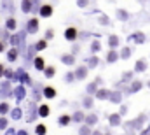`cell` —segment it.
Listing matches in <instances>:
<instances>
[{
	"mask_svg": "<svg viewBox=\"0 0 150 135\" xmlns=\"http://www.w3.org/2000/svg\"><path fill=\"white\" fill-rule=\"evenodd\" d=\"M25 35H26V32L23 30V32H19V34H14L12 37H11V44L18 49V46L19 47H23L25 46Z\"/></svg>",
	"mask_w": 150,
	"mask_h": 135,
	"instance_id": "1",
	"label": "cell"
},
{
	"mask_svg": "<svg viewBox=\"0 0 150 135\" xmlns=\"http://www.w3.org/2000/svg\"><path fill=\"white\" fill-rule=\"evenodd\" d=\"M145 121H147V114H140L136 119H133V121H129V123H126V125H129L133 130H140V128L145 125Z\"/></svg>",
	"mask_w": 150,
	"mask_h": 135,
	"instance_id": "2",
	"label": "cell"
},
{
	"mask_svg": "<svg viewBox=\"0 0 150 135\" xmlns=\"http://www.w3.org/2000/svg\"><path fill=\"white\" fill-rule=\"evenodd\" d=\"M7 97H12V86L9 81L0 84V98H7Z\"/></svg>",
	"mask_w": 150,
	"mask_h": 135,
	"instance_id": "3",
	"label": "cell"
},
{
	"mask_svg": "<svg viewBox=\"0 0 150 135\" xmlns=\"http://www.w3.org/2000/svg\"><path fill=\"white\" fill-rule=\"evenodd\" d=\"M12 95H14V98H16L18 103H19V102L26 97V90H25V86H18V88H14V90H12Z\"/></svg>",
	"mask_w": 150,
	"mask_h": 135,
	"instance_id": "4",
	"label": "cell"
},
{
	"mask_svg": "<svg viewBox=\"0 0 150 135\" xmlns=\"http://www.w3.org/2000/svg\"><path fill=\"white\" fill-rule=\"evenodd\" d=\"M143 88V83L142 81H133L127 88H126V93H136V91H140Z\"/></svg>",
	"mask_w": 150,
	"mask_h": 135,
	"instance_id": "5",
	"label": "cell"
},
{
	"mask_svg": "<svg viewBox=\"0 0 150 135\" xmlns=\"http://www.w3.org/2000/svg\"><path fill=\"white\" fill-rule=\"evenodd\" d=\"M26 32L28 34H37L38 32V19L37 18H33V19H30L26 23Z\"/></svg>",
	"mask_w": 150,
	"mask_h": 135,
	"instance_id": "6",
	"label": "cell"
},
{
	"mask_svg": "<svg viewBox=\"0 0 150 135\" xmlns=\"http://www.w3.org/2000/svg\"><path fill=\"white\" fill-rule=\"evenodd\" d=\"M38 14H40L42 18H49V16H52V5H49V4H44V5H40V11H38Z\"/></svg>",
	"mask_w": 150,
	"mask_h": 135,
	"instance_id": "7",
	"label": "cell"
},
{
	"mask_svg": "<svg viewBox=\"0 0 150 135\" xmlns=\"http://www.w3.org/2000/svg\"><path fill=\"white\" fill-rule=\"evenodd\" d=\"M77 37H79V32H77L75 27H68V28L65 30V39H67V40H75Z\"/></svg>",
	"mask_w": 150,
	"mask_h": 135,
	"instance_id": "8",
	"label": "cell"
},
{
	"mask_svg": "<svg viewBox=\"0 0 150 135\" xmlns=\"http://www.w3.org/2000/svg\"><path fill=\"white\" fill-rule=\"evenodd\" d=\"M87 72H89V68L87 67H77L75 68V72H74V75H75V79H86V75H87Z\"/></svg>",
	"mask_w": 150,
	"mask_h": 135,
	"instance_id": "9",
	"label": "cell"
},
{
	"mask_svg": "<svg viewBox=\"0 0 150 135\" xmlns=\"http://www.w3.org/2000/svg\"><path fill=\"white\" fill-rule=\"evenodd\" d=\"M129 40H134L136 44H143V42L147 40V37H145V34H143V32H136V34L129 35Z\"/></svg>",
	"mask_w": 150,
	"mask_h": 135,
	"instance_id": "10",
	"label": "cell"
},
{
	"mask_svg": "<svg viewBox=\"0 0 150 135\" xmlns=\"http://www.w3.org/2000/svg\"><path fill=\"white\" fill-rule=\"evenodd\" d=\"M108 100L112 102V103H120V102H122V93H120V91H110Z\"/></svg>",
	"mask_w": 150,
	"mask_h": 135,
	"instance_id": "11",
	"label": "cell"
},
{
	"mask_svg": "<svg viewBox=\"0 0 150 135\" xmlns=\"http://www.w3.org/2000/svg\"><path fill=\"white\" fill-rule=\"evenodd\" d=\"M42 93H44V97H47V98H56V90H54L52 86L42 88Z\"/></svg>",
	"mask_w": 150,
	"mask_h": 135,
	"instance_id": "12",
	"label": "cell"
},
{
	"mask_svg": "<svg viewBox=\"0 0 150 135\" xmlns=\"http://www.w3.org/2000/svg\"><path fill=\"white\" fill-rule=\"evenodd\" d=\"M84 121H86V126L91 128V125H96L98 123V116L96 114H87V116H84Z\"/></svg>",
	"mask_w": 150,
	"mask_h": 135,
	"instance_id": "13",
	"label": "cell"
},
{
	"mask_svg": "<svg viewBox=\"0 0 150 135\" xmlns=\"http://www.w3.org/2000/svg\"><path fill=\"white\" fill-rule=\"evenodd\" d=\"M147 67H149V63H147V60H143V58L134 63V70H136V72H145Z\"/></svg>",
	"mask_w": 150,
	"mask_h": 135,
	"instance_id": "14",
	"label": "cell"
},
{
	"mask_svg": "<svg viewBox=\"0 0 150 135\" xmlns=\"http://www.w3.org/2000/svg\"><path fill=\"white\" fill-rule=\"evenodd\" d=\"M18 56H19V49L12 47V49H9V51H7V60H9V62H16V60H18Z\"/></svg>",
	"mask_w": 150,
	"mask_h": 135,
	"instance_id": "15",
	"label": "cell"
},
{
	"mask_svg": "<svg viewBox=\"0 0 150 135\" xmlns=\"http://www.w3.org/2000/svg\"><path fill=\"white\" fill-rule=\"evenodd\" d=\"M96 98L98 100H108V95H110V91L108 90H96Z\"/></svg>",
	"mask_w": 150,
	"mask_h": 135,
	"instance_id": "16",
	"label": "cell"
},
{
	"mask_svg": "<svg viewBox=\"0 0 150 135\" xmlns=\"http://www.w3.org/2000/svg\"><path fill=\"white\" fill-rule=\"evenodd\" d=\"M115 16H117V19H120V21H127V19H129V12L124 11V9H119V11L115 12Z\"/></svg>",
	"mask_w": 150,
	"mask_h": 135,
	"instance_id": "17",
	"label": "cell"
},
{
	"mask_svg": "<svg viewBox=\"0 0 150 135\" xmlns=\"http://www.w3.org/2000/svg\"><path fill=\"white\" fill-rule=\"evenodd\" d=\"M117 60H119V53H117L115 49H110L108 55H107V62H108V63H113V62H117Z\"/></svg>",
	"mask_w": 150,
	"mask_h": 135,
	"instance_id": "18",
	"label": "cell"
},
{
	"mask_svg": "<svg viewBox=\"0 0 150 135\" xmlns=\"http://www.w3.org/2000/svg\"><path fill=\"white\" fill-rule=\"evenodd\" d=\"M49 112H51V109H49V105H40V107H38V116H40V118H47V116H49Z\"/></svg>",
	"mask_w": 150,
	"mask_h": 135,
	"instance_id": "19",
	"label": "cell"
},
{
	"mask_svg": "<svg viewBox=\"0 0 150 135\" xmlns=\"http://www.w3.org/2000/svg\"><path fill=\"white\" fill-rule=\"evenodd\" d=\"M33 67L37 68V70H44V68H45V63H44V58H40V56H37V58H33Z\"/></svg>",
	"mask_w": 150,
	"mask_h": 135,
	"instance_id": "20",
	"label": "cell"
},
{
	"mask_svg": "<svg viewBox=\"0 0 150 135\" xmlns=\"http://www.w3.org/2000/svg\"><path fill=\"white\" fill-rule=\"evenodd\" d=\"M61 62H63L65 65H74L75 63V56L74 55H63V56H61Z\"/></svg>",
	"mask_w": 150,
	"mask_h": 135,
	"instance_id": "21",
	"label": "cell"
},
{
	"mask_svg": "<svg viewBox=\"0 0 150 135\" xmlns=\"http://www.w3.org/2000/svg\"><path fill=\"white\" fill-rule=\"evenodd\" d=\"M108 121H110L112 126H119V125H120V116H119V114H110V116H108Z\"/></svg>",
	"mask_w": 150,
	"mask_h": 135,
	"instance_id": "22",
	"label": "cell"
},
{
	"mask_svg": "<svg viewBox=\"0 0 150 135\" xmlns=\"http://www.w3.org/2000/svg\"><path fill=\"white\" fill-rule=\"evenodd\" d=\"M70 121H72V118H70L68 114H63V116H59V118H58V123H59L61 126H67Z\"/></svg>",
	"mask_w": 150,
	"mask_h": 135,
	"instance_id": "23",
	"label": "cell"
},
{
	"mask_svg": "<svg viewBox=\"0 0 150 135\" xmlns=\"http://www.w3.org/2000/svg\"><path fill=\"white\" fill-rule=\"evenodd\" d=\"M11 116H12V119H21V118H23V111H21L19 107H16V109L11 111Z\"/></svg>",
	"mask_w": 150,
	"mask_h": 135,
	"instance_id": "24",
	"label": "cell"
},
{
	"mask_svg": "<svg viewBox=\"0 0 150 135\" xmlns=\"http://www.w3.org/2000/svg\"><path fill=\"white\" fill-rule=\"evenodd\" d=\"M86 62H87V67H89V68H94L96 65H98V63H100L98 56H91V58H87Z\"/></svg>",
	"mask_w": 150,
	"mask_h": 135,
	"instance_id": "25",
	"label": "cell"
},
{
	"mask_svg": "<svg viewBox=\"0 0 150 135\" xmlns=\"http://www.w3.org/2000/svg\"><path fill=\"white\" fill-rule=\"evenodd\" d=\"M70 118L74 119L75 123H82V121H84V112H82V111H77L74 116H70Z\"/></svg>",
	"mask_w": 150,
	"mask_h": 135,
	"instance_id": "26",
	"label": "cell"
},
{
	"mask_svg": "<svg viewBox=\"0 0 150 135\" xmlns=\"http://www.w3.org/2000/svg\"><path fill=\"white\" fill-rule=\"evenodd\" d=\"M21 11H23V12H30V11H32V0L21 2Z\"/></svg>",
	"mask_w": 150,
	"mask_h": 135,
	"instance_id": "27",
	"label": "cell"
},
{
	"mask_svg": "<svg viewBox=\"0 0 150 135\" xmlns=\"http://www.w3.org/2000/svg\"><path fill=\"white\" fill-rule=\"evenodd\" d=\"M16 25H18V23H16L14 18H9V19L5 21V28H7V30H16Z\"/></svg>",
	"mask_w": 150,
	"mask_h": 135,
	"instance_id": "28",
	"label": "cell"
},
{
	"mask_svg": "<svg viewBox=\"0 0 150 135\" xmlns=\"http://www.w3.org/2000/svg\"><path fill=\"white\" fill-rule=\"evenodd\" d=\"M9 111H11V105H9L7 102H2V103H0V114H2V118H4Z\"/></svg>",
	"mask_w": 150,
	"mask_h": 135,
	"instance_id": "29",
	"label": "cell"
},
{
	"mask_svg": "<svg viewBox=\"0 0 150 135\" xmlns=\"http://www.w3.org/2000/svg\"><path fill=\"white\" fill-rule=\"evenodd\" d=\"M108 46H110L112 49L119 46V37H117V35H110V37H108Z\"/></svg>",
	"mask_w": 150,
	"mask_h": 135,
	"instance_id": "30",
	"label": "cell"
},
{
	"mask_svg": "<svg viewBox=\"0 0 150 135\" xmlns=\"http://www.w3.org/2000/svg\"><path fill=\"white\" fill-rule=\"evenodd\" d=\"M131 53H133L131 47H124V49L120 51V58H122V60H127V58L131 56Z\"/></svg>",
	"mask_w": 150,
	"mask_h": 135,
	"instance_id": "31",
	"label": "cell"
},
{
	"mask_svg": "<svg viewBox=\"0 0 150 135\" xmlns=\"http://www.w3.org/2000/svg\"><path fill=\"white\" fill-rule=\"evenodd\" d=\"M35 118H37V109H35V105L32 103V105H30V116L26 118V121H33Z\"/></svg>",
	"mask_w": 150,
	"mask_h": 135,
	"instance_id": "32",
	"label": "cell"
},
{
	"mask_svg": "<svg viewBox=\"0 0 150 135\" xmlns=\"http://www.w3.org/2000/svg\"><path fill=\"white\" fill-rule=\"evenodd\" d=\"M33 47H35V51H42V49H45V47H47V40H38Z\"/></svg>",
	"mask_w": 150,
	"mask_h": 135,
	"instance_id": "33",
	"label": "cell"
},
{
	"mask_svg": "<svg viewBox=\"0 0 150 135\" xmlns=\"http://www.w3.org/2000/svg\"><path fill=\"white\" fill-rule=\"evenodd\" d=\"M91 134H93V130L89 126H86V125H82L80 130H79V135H91Z\"/></svg>",
	"mask_w": 150,
	"mask_h": 135,
	"instance_id": "34",
	"label": "cell"
},
{
	"mask_svg": "<svg viewBox=\"0 0 150 135\" xmlns=\"http://www.w3.org/2000/svg\"><path fill=\"white\" fill-rule=\"evenodd\" d=\"M45 132H47L45 125H37V128H35V134L37 135H45Z\"/></svg>",
	"mask_w": 150,
	"mask_h": 135,
	"instance_id": "35",
	"label": "cell"
},
{
	"mask_svg": "<svg viewBox=\"0 0 150 135\" xmlns=\"http://www.w3.org/2000/svg\"><path fill=\"white\" fill-rule=\"evenodd\" d=\"M96 90H98V84H96V83L87 84V93H89V95H91V93H96Z\"/></svg>",
	"mask_w": 150,
	"mask_h": 135,
	"instance_id": "36",
	"label": "cell"
},
{
	"mask_svg": "<svg viewBox=\"0 0 150 135\" xmlns=\"http://www.w3.org/2000/svg\"><path fill=\"white\" fill-rule=\"evenodd\" d=\"M100 47H101V44H100L98 40H94V42L91 44V51H93V53H98V51H100Z\"/></svg>",
	"mask_w": 150,
	"mask_h": 135,
	"instance_id": "37",
	"label": "cell"
},
{
	"mask_svg": "<svg viewBox=\"0 0 150 135\" xmlns=\"http://www.w3.org/2000/svg\"><path fill=\"white\" fill-rule=\"evenodd\" d=\"M54 74H56L54 67H47L45 68V77H54Z\"/></svg>",
	"mask_w": 150,
	"mask_h": 135,
	"instance_id": "38",
	"label": "cell"
},
{
	"mask_svg": "<svg viewBox=\"0 0 150 135\" xmlns=\"http://www.w3.org/2000/svg\"><path fill=\"white\" fill-rule=\"evenodd\" d=\"M82 103H84V107H87V109H91V107H93V98H91V97H86Z\"/></svg>",
	"mask_w": 150,
	"mask_h": 135,
	"instance_id": "39",
	"label": "cell"
},
{
	"mask_svg": "<svg viewBox=\"0 0 150 135\" xmlns=\"http://www.w3.org/2000/svg\"><path fill=\"white\" fill-rule=\"evenodd\" d=\"M33 53H35V47H33V46H30V47H28V55H26V60H28V62H32Z\"/></svg>",
	"mask_w": 150,
	"mask_h": 135,
	"instance_id": "40",
	"label": "cell"
},
{
	"mask_svg": "<svg viewBox=\"0 0 150 135\" xmlns=\"http://www.w3.org/2000/svg\"><path fill=\"white\" fill-rule=\"evenodd\" d=\"M9 126V121H7V118H0V130H5Z\"/></svg>",
	"mask_w": 150,
	"mask_h": 135,
	"instance_id": "41",
	"label": "cell"
},
{
	"mask_svg": "<svg viewBox=\"0 0 150 135\" xmlns=\"http://www.w3.org/2000/svg\"><path fill=\"white\" fill-rule=\"evenodd\" d=\"M65 81H67V83H74V81H75V75H74V72H68V74L65 75Z\"/></svg>",
	"mask_w": 150,
	"mask_h": 135,
	"instance_id": "42",
	"label": "cell"
},
{
	"mask_svg": "<svg viewBox=\"0 0 150 135\" xmlns=\"http://www.w3.org/2000/svg\"><path fill=\"white\" fill-rule=\"evenodd\" d=\"M98 21H100V25H110V19H108L107 16H100Z\"/></svg>",
	"mask_w": 150,
	"mask_h": 135,
	"instance_id": "43",
	"label": "cell"
},
{
	"mask_svg": "<svg viewBox=\"0 0 150 135\" xmlns=\"http://www.w3.org/2000/svg\"><path fill=\"white\" fill-rule=\"evenodd\" d=\"M4 75H5L7 79H12V75H14V74H12L11 70H7V68H4Z\"/></svg>",
	"mask_w": 150,
	"mask_h": 135,
	"instance_id": "44",
	"label": "cell"
},
{
	"mask_svg": "<svg viewBox=\"0 0 150 135\" xmlns=\"http://www.w3.org/2000/svg\"><path fill=\"white\" fill-rule=\"evenodd\" d=\"M124 114H127V107H126V105H122L120 111H119V116H124Z\"/></svg>",
	"mask_w": 150,
	"mask_h": 135,
	"instance_id": "45",
	"label": "cell"
},
{
	"mask_svg": "<svg viewBox=\"0 0 150 135\" xmlns=\"http://www.w3.org/2000/svg\"><path fill=\"white\" fill-rule=\"evenodd\" d=\"M52 35H54L52 30H47V32H45V40H47V39H52Z\"/></svg>",
	"mask_w": 150,
	"mask_h": 135,
	"instance_id": "46",
	"label": "cell"
},
{
	"mask_svg": "<svg viewBox=\"0 0 150 135\" xmlns=\"http://www.w3.org/2000/svg\"><path fill=\"white\" fill-rule=\"evenodd\" d=\"M142 135H150V123L147 125V128H145V130H142Z\"/></svg>",
	"mask_w": 150,
	"mask_h": 135,
	"instance_id": "47",
	"label": "cell"
},
{
	"mask_svg": "<svg viewBox=\"0 0 150 135\" xmlns=\"http://www.w3.org/2000/svg\"><path fill=\"white\" fill-rule=\"evenodd\" d=\"M5 135H16V130H14V128H7Z\"/></svg>",
	"mask_w": 150,
	"mask_h": 135,
	"instance_id": "48",
	"label": "cell"
},
{
	"mask_svg": "<svg viewBox=\"0 0 150 135\" xmlns=\"http://www.w3.org/2000/svg\"><path fill=\"white\" fill-rule=\"evenodd\" d=\"M77 5H79V7H86V5H87V2H79Z\"/></svg>",
	"mask_w": 150,
	"mask_h": 135,
	"instance_id": "49",
	"label": "cell"
},
{
	"mask_svg": "<svg viewBox=\"0 0 150 135\" xmlns=\"http://www.w3.org/2000/svg\"><path fill=\"white\" fill-rule=\"evenodd\" d=\"M4 49H5V46H4V42H2V40H0V53H2V51H4Z\"/></svg>",
	"mask_w": 150,
	"mask_h": 135,
	"instance_id": "50",
	"label": "cell"
},
{
	"mask_svg": "<svg viewBox=\"0 0 150 135\" xmlns=\"http://www.w3.org/2000/svg\"><path fill=\"white\" fill-rule=\"evenodd\" d=\"M2 75H4V65L0 63V77H2Z\"/></svg>",
	"mask_w": 150,
	"mask_h": 135,
	"instance_id": "51",
	"label": "cell"
},
{
	"mask_svg": "<svg viewBox=\"0 0 150 135\" xmlns=\"http://www.w3.org/2000/svg\"><path fill=\"white\" fill-rule=\"evenodd\" d=\"M18 135H28V134H26L25 130H19V132H18Z\"/></svg>",
	"mask_w": 150,
	"mask_h": 135,
	"instance_id": "52",
	"label": "cell"
},
{
	"mask_svg": "<svg viewBox=\"0 0 150 135\" xmlns=\"http://www.w3.org/2000/svg\"><path fill=\"white\" fill-rule=\"evenodd\" d=\"M91 135H103V134H101L100 130H96V132H93V134H91Z\"/></svg>",
	"mask_w": 150,
	"mask_h": 135,
	"instance_id": "53",
	"label": "cell"
},
{
	"mask_svg": "<svg viewBox=\"0 0 150 135\" xmlns=\"http://www.w3.org/2000/svg\"><path fill=\"white\" fill-rule=\"evenodd\" d=\"M147 86H149V88H150V81H149V83H147Z\"/></svg>",
	"mask_w": 150,
	"mask_h": 135,
	"instance_id": "54",
	"label": "cell"
},
{
	"mask_svg": "<svg viewBox=\"0 0 150 135\" xmlns=\"http://www.w3.org/2000/svg\"><path fill=\"white\" fill-rule=\"evenodd\" d=\"M105 135H110V134H105Z\"/></svg>",
	"mask_w": 150,
	"mask_h": 135,
	"instance_id": "55",
	"label": "cell"
}]
</instances>
